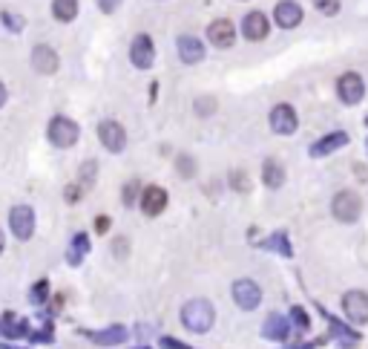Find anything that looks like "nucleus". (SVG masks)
<instances>
[{
	"label": "nucleus",
	"mask_w": 368,
	"mask_h": 349,
	"mask_svg": "<svg viewBox=\"0 0 368 349\" xmlns=\"http://www.w3.org/2000/svg\"><path fill=\"white\" fill-rule=\"evenodd\" d=\"M259 245H262V248H271V251H277V254H282V257H293V248H290V243H288V234H285V231H277L274 237L262 240Z\"/></svg>",
	"instance_id": "b1692460"
},
{
	"label": "nucleus",
	"mask_w": 368,
	"mask_h": 349,
	"mask_svg": "<svg viewBox=\"0 0 368 349\" xmlns=\"http://www.w3.org/2000/svg\"><path fill=\"white\" fill-rule=\"evenodd\" d=\"M9 228L17 240H29L35 234V211L29 205H15L9 211Z\"/></svg>",
	"instance_id": "20e7f679"
},
{
	"label": "nucleus",
	"mask_w": 368,
	"mask_h": 349,
	"mask_svg": "<svg viewBox=\"0 0 368 349\" xmlns=\"http://www.w3.org/2000/svg\"><path fill=\"white\" fill-rule=\"evenodd\" d=\"M331 211L339 222H357L360 214H362V199L354 191H339L331 202Z\"/></svg>",
	"instance_id": "7ed1b4c3"
},
{
	"label": "nucleus",
	"mask_w": 368,
	"mask_h": 349,
	"mask_svg": "<svg viewBox=\"0 0 368 349\" xmlns=\"http://www.w3.org/2000/svg\"><path fill=\"white\" fill-rule=\"evenodd\" d=\"M271 127L279 136H290L293 130H297V113H293L290 104H277L271 110Z\"/></svg>",
	"instance_id": "9b49d317"
},
{
	"label": "nucleus",
	"mask_w": 368,
	"mask_h": 349,
	"mask_svg": "<svg viewBox=\"0 0 368 349\" xmlns=\"http://www.w3.org/2000/svg\"><path fill=\"white\" fill-rule=\"evenodd\" d=\"M3 349H20V346H3Z\"/></svg>",
	"instance_id": "79ce46f5"
},
{
	"label": "nucleus",
	"mask_w": 368,
	"mask_h": 349,
	"mask_svg": "<svg viewBox=\"0 0 368 349\" xmlns=\"http://www.w3.org/2000/svg\"><path fill=\"white\" fill-rule=\"evenodd\" d=\"M0 254H3V234H0Z\"/></svg>",
	"instance_id": "a19ab883"
},
{
	"label": "nucleus",
	"mask_w": 368,
	"mask_h": 349,
	"mask_svg": "<svg viewBox=\"0 0 368 349\" xmlns=\"http://www.w3.org/2000/svg\"><path fill=\"white\" fill-rule=\"evenodd\" d=\"M176 168H179V173H182L184 179L196 176V162H193V156H179V159H176Z\"/></svg>",
	"instance_id": "c85d7f7f"
},
{
	"label": "nucleus",
	"mask_w": 368,
	"mask_h": 349,
	"mask_svg": "<svg viewBox=\"0 0 368 349\" xmlns=\"http://www.w3.org/2000/svg\"><path fill=\"white\" fill-rule=\"evenodd\" d=\"M207 38L213 46H219V50H228V46H233L236 41V29H233V23L230 20H213L210 27H207Z\"/></svg>",
	"instance_id": "f8f14e48"
},
{
	"label": "nucleus",
	"mask_w": 368,
	"mask_h": 349,
	"mask_svg": "<svg viewBox=\"0 0 368 349\" xmlns=\"http://www.w3.org/2000/svg\"><path fill=\"white\" fill-rule=\"evenodd\" d=\"M314 6L320 9L323 15H328V17H331V15H337V12H339V0H314Z\"/></svg>",
	"instance_id": "7c9ffc66"
},
{
	"label": "nucleus",
	"mask_w": 368,
	"mask_h": 349,
	"mask_svg": "<svg viewBox=\"0 0 368 349\" xmlns=\"http://www.w3.org/2000/svg\"><path fill=\"white\" fill-rule=\"evenodd\" d=\"M107 228H110V217H98L95 220V231H98V234H104Z\"/></svg>",
	"instance_id": "e433bc0d"
},
{
	"label": "nucleus",
	"mask_w": 368,
	"mask_h": 349,
	"mask_svg": "<svg viewBox=\"0 0 368 349\" xmlns=\"http://www.w3.org/2000/svg\"><path fill=\"white\" fill-rule=\"evenodd\" d=\"M288 320L282 318V315H267L265 318V323H262V335L267 338V341H285L288 338Z\"/></svg>",
	"instance_id": "6ab92c4d"
},
{
	"label": "nucleus",
	"mask_w": 368,
	"mask_h": 349,
	"mask_svg": "<svg viewBox=\"0 0 368 349\" xmlns=\"http://www.w3.org/2000/svg\"><path fill=\"white\" fill-rule=\"evenodd\" d=\"M98 138H101V145L110 153H121V150L127 148V130L121 127L118 122H112V119H107V122L98 124Z\"/></svg>",
	"instance_id": "39448f33"
},
{
	"label": "nucleus",
	"mask_w": 368,
	"mask_h": 349,
	"mask_svg": "<svg viewBox=\"0 0 368 349\" xmlns=\"http://www.w3.org/2000/svg\"><path fill=\"white\" fill-rule=\"evenodd\" d=\"M46 136H49V142H52L55 148H72L78 142V136H81V127L72 122V119H66V115H55L52 122H49V130H46Z\"/></svg>",
	"instance_id": "f03ea898"
},
{
	"label": "nucleus",
	"mask_w": 368,
	"mask_h": 349,
	"mask_svg": "<svg viewBox=\"0 0 368 349\" xmlns=\"http://www.w3.org/2000/svg\"><path fill=\"white\" fill-rule=\"evenodd\" d=\"M92 343L98 346H115V343H124L127 341V329L124 327H110V329H101V332H84Z\"/></svg>",
	"instance_id": "f3484780"
},
{
	"label": "nucleus",
	"mask_w": 368,
	"mask_h": 349,
	"mask_svg": "<svg viewBox=\"0 0 368 349\" xmlns=\"http://www.w3.org/2000/svg\"><path fill=\"white\" fill-rule=\"evenodd\" d=\"M213 110H216V99H210V96L196 99V113H199V115H210Z\"/></svg>",
	"instance_id": "c756f323"
},
{
	"label": "nucleus",
	"mask_w": 368,
	"mask_h": 349,
	"mask_svg": "<svg viewBox=\"0 0 368 349\" xmlns=\"http://www.w3.org/2000/svg\"><path fill=\"white\" fill-rule=\"evenodd\" d=\"M58 52L52 50V46H46V43H38L35 50H32V66H35V73L41 76H52L58 73Z\"/></svg>",
	"instance_id": "9d476101"
},
{
	"label": "nucleus",
	"mask_w": 368,
	"mask_h": 349,
	"mask_svg": "<svg viewBox=\"0 0 368 349\" xmlns=\"http://www.w3.org/2000/svg\"><path fill=\"white\" fill-rule=\"evenodd\" d=\"M130 61L138 69H150L153 66V61H156V46L150 41V35H135V41L130 46Z\"/></svg>",
	"instance_id": "6e6552de"
},
{
	"label": "nucleus",
	"mask_w": 368,
	"mask_h": 349,
	"mask_svg": "<svg viewBox=\"0 0 368 349\" xmlns=\"http://www.w3.org/2000/svg\"><path fill=\"white\" fill-rule=\"evenodd\" d=\"M115 251H118V257H124V251H127V243H124V240H118V243H115Z\"/></svg>",
	"instance_id": "ea45409f"
},
{
	"label": "nucleus",
	"mask_w": 368,
	"mask_h": 349,
	"mask_svg": "<svg viewBox=\"0 0 368 349\" xmlns=\"http://www.w3.org/2000/svg\"><path fill=\"white\" fill-rule=\"evenodd\" d=\"M242 32H244V38H248V41H262V38L267 35V20H265V15H262V12L244 15Z\"/></svg>",
	"instance_id": "dca6fc26"
},
{
	"label": "nucleus",
	"mask_w": 368,
	"mask_h": 349,
	"mask_svg": "<svg viewBox=\"0 0 368 349\" xmlns=\"http://www.w3.org/2000/svg\"><path fill=\"white\" fill-rule=\"evenodd\" d=\"M342 309L351 323H368V294L365 292H348L342 297Z\"/></svg>",
	"instance_id": "1a4fd4ad"
},
{
	"label": "nucleus",
	"mask_w": 368,
	"mask_h": 349,
	"mask_svg": "<svg viewBox=\"0 0 368 349\" xmlns=\"http://www.w3.org/2000/svg\"><path fill=\"white\" fill-rule=\"evenodd\" d=\"M213 320H216V309H213L210 300L196 297L190 304H184V309H182V323L196 335H205L213 327Z\"/></svg>",
	"instance_id": "f257e3e1"
},
{
	"label": "nucleus",
	"mask_w": 368,
	"mask_h": 349,
	"mask_svg": "<svg viewBox=\"0 0 368 349\" xmlns=\"http://www.w3.org/2000/svg\"><path fill=\"white\" fill-rule=\"evenodd\" d=\"M118 6H121V0H98V9L107 12V15H112Z\"/></svg>",
	"instance_id": "72a5a7b5"
},
{
	"label": "nucleus",
	"mask_w": 368,
	"mask_h": 349,
	"mask_svg": "<svg viewBox=\"0 0 368 349\" xmlns=\"http://www.w3.org/2000/svg\"><path fill=\"white\" fill-rule=\"evenodd\" d=\"M135 197H138V182H127L124 185V205H135Z\"/></svg>",
	"instance_id": "473e14b6"
},
{
	"label": "nucleus",
	"mask_w": 368,
	"mask_h": 349,
	"mask_svg": "<svg viewBox=\"0 0 368 349\" xmlns=\"http://www.w3.org/2000/svg\"><path fill=\"white\" fill-rule=\"evenodd\" d=\"M0 20H3L6 29H12V32H23V27H27V20H23L20 15H12V12H3V15H0Z\"/></svg>",
	"instance_id": "cd10ccee"
},
{
	"label": "nucleus",
	"mask_w": 368,
	"mask_h": 349,
	"mask_svg": "<svg viewBox=\"0 0 368 349\" xmlns=\"http://www.w3.org/2000/svg\"><path fill=\"white\" fill-rule=\"evenodd\" d=\"M6 99H9V92H6V84H3V81H0V107H3V104H6Z\"/></svg>",
	"instance_id": "58836bf2"
},
{
	"label": "nucleus",
	"mask_w": 368,
	"mask_h": 349,
	"mask_svg": "<svg viewBox=\"0 0 368 349\" xmlns=\"http://www.w3.org/2000/svg\"><path fill=\"white\" fill-rule=\"evenodd\" d=\"M95 176H98V165H95V162H84V165H81L78 188H81V191H89L92 185H95Z\"/></svg>",
	"instance_id": "393cba45"
},
{
	"label": "nucleus",
	"mask_w": 368,
	"mask_h": 349,
	"mask_svg": "<svg viewBox=\"0 0 368 349\" xmlns=\"http://www.w3.org/2000/svg\"><path fill=\"white\" fill-rule=\"evenodd\" d=\"M365 124H368V119H365Z\"/></svg>",
	"instance_id": "c03bdc74"
},
{
	"label": "nucleus",
	"mask_w": 368,
	"mask_h": 349,
	"mask_svg": "<svg viewBox=\"0 0 368 349\" xmlns=\"http://www.w3.org/2000/svg\"><path fill=\"white\" fill-rule=\"evenodd\" d=\"M262 179H265V185L267 188H282L285 185V168H282V162H277V159H265V165H262Z\"/></svg>",
	"instance_id": "412c9836"
},
{
	"label": "nucleus",
	"mask_w": 368,
	"mask_h": 349,
	"mask_svg": "<svg viewBox=\"0 0 368 349\" xmlns=\"http://www.w3.org/2000/svg\"><path fill=\"white\" fill-rule=\"evenodd\" d=\"M325 343V338H316L314 343H297V346H290V349H314V346H323Z\"/></svg>",
	"instance_id": "4c0bfd02"
},
{
	"label": "nucleus",
	"mask_w": 368,
	"mask_h": 349,
	"mask_svg": "<svg viewBox=\"0 0 368 349\" xmlns=\"http://www.w3.org/2000/svg\"><path fill=\"white\" fill-rule=\"evenodd\" d=\"M337 92L346 104H360L362 96H365V81L357 73H342L339 81H337Z\"/></svg>",
	"instance_id": "423d86ee"
},
{
	"label": "nucleus",
	"mask_w": 368,
	"mask_h": 349,
	"mask_svg": "<svg viewBox=\"0 0 368 349\" xmlns=\"http://www.w3.org/2000/svg\"><path fill=\"white\" fill-rule=\"evenodd\" d=\"M46 294H49V283H46V280H38V283L32 286V304H43Z\"/></svg>",
	"instance_id": "2f4dec72"
},
{
	"label": "nucleus",
	"mask_w": 368,
	"mask_h": 349,
	"mask_svg": "<svg viewBox=\"0 0 368 349\" xmlns=\"http://www.w3.org/2000/svg\"><path fill=\"white\" fill-rule=\"evenodd\" d=\"M0 332H3V338H9V341H17L23 335H29V327H27V320H23V318L6 312L3 320H0Z\"/></svg>",
	"instance_id": "a211bd4d"
},
{
	"label": "nucleus",
	"mask_w": 368,
	"mask_h": 349,
	"mask_svg": "<svg viewBox=\"0 0 368 349\" xmlns=\"http://www.w3.org/2000/svg\"><path fill=\"white\" fill-rule=\"evenodd\" d=\"M230 188L239 191V194H248V191H251L248 173H244V171H233V173H230Z\"/></svg>",
	"instance_id": "a878e982"
},
{
	"label": "nucleus",
	"mask_w": 368,
	"mask_h": 349,
	"mask_svg": "<svg viewBox=\"0 0 368 349\" xmlns=\"http://www.w3.org/2000/svg\"><path fill=\"white\" fill-rule=\"evenodd\" d=\"M233 300L239 304V309L253 312L262 304V289L253 280H236L233 283Z\"/></svg>",
	"instance_id": "0eeeda50"
},
{
	"label": "nucleus",
	"mask_w": 368,
	"mask_h": 349,
	"mask_svg": "<svg viewBox=\"0 0 368 349\" xmlns=\"http://www.w3.org/2000/svg\"><path fill=\"white\" fill-rule=\"evenodd\" d=\"M52 15L61 23H69L78 17V0H52Z\"/></svg>",
	"instance_id": "5701e85b"
},
{
	"label": "nucleus",
	"mask_w": 368,
	"mask_h": 349,
	"mask_svg": "<svg viewBox=\"0 0 368 349\" xmlns=\"http://www.w3.org/2000/svg\"><path fill=\"white\" fill-rule=\"evenodd\" d=\"M290 320H293V327H297V329H311V318H308V312L302 309V306H293L290 309Z\"/></svg>",
	"instance_id": "bb28decb"
},
{
	"label": "nucleus",
	"mask_w": 368,
	"mask_h": 349,
	"mask_svg": "<svg viewBox=\"0 0 368 349\" xmlns=\"http://www.w3.org/2000/svg\"><path fill=\"white\" fill-rule=\"evenodd\" d=\"M84 197V191L78 188V185H69V188H66V202H78Z\"/></svg>",
	"instance_id": "c9c22d12"
},
{
	"label": "nucleus",
	"mask_w": 368,
	"mask_h": 349,
	"mask_svg": "<svg viewBox=\"0 0 368 349\" xmlns=\"http://www.w3.org/2000/svg\"><path fill=\"white\" fill-rule=\"evenodd\" d=\"M346 145H348V133L337 130V133L323 136L320 142H314V145H311V156L320 159V156H328V153H334V150H339V148H346Z\"/></svg>",
	"instance_id": "2eb2a0df"
},
{
	"label": "nucleus",
	"mask_w": 368,
	"mask_h": 349,
	"mask_svg": "<svg viewBox=\"0 0 368 349\" xmlns=\"http://www.w3.org/2000/svg\"><path fill=\"white\" fill-rule=\"evenodd\" d=\"M179 55H182L184 64H199L202 55H205V46H202V41H196L190 35H182L179 38Z\"/></svg>",
	"instance_id": "aec40b11"
},
{
	"label": "nucleus",
	"mask_w": 368,
	"mask_h": 349,
	"mask_svg": "<svg viewBox=\"0 0 368 349\" xmlns=\"http://www.w3.org/2000/svg\"><path fill=\"white\" fill-rule=\"evenodd\" d=\"M164 208H167V191L164 188H159V185L144 188V194H141V211L147 217H159Z\"/></svg>",
	"instance_id": "ddd939ff"
},
{
	"label": "nucleus",
	"mask_w": 368,
	"mask_h": 349,
	"mask_svg": "<svg viewBox=\"0 0 368 349\" xmlns=\"http://www.w3.org/2000/svg\"><path fill=\"white\" fill-rule=\"evenodd\" d=\"M87 251H89V237L87 234H75L69 243V251H66V263L69 266H81V260L87 257Z\"/></svg>",
	"instance_id": "4be33fe9"
},
{
	"label": "nucleus",
	"mask_w": 368,
	"mask_h": 349,
	"mask_svg": "<svg viewBox=\"0 0 368 349\" xmlns=\"http://www.w3.org/2000/svg\"><path fill=\"white\" fill-rule=\"evenodd\" d=\"M135 349H150V346H135Z\"/></svg>",
	"instance_id": "37998d69"
},
{
	"label": "nucleus",
	"mask_w": 368,
	"mask_h": 349,
	"mask_svg": "<svg viewBox=\"0 0 368 349\" xmlns=\"http://www.w3.org/2000/svg\"><path fill=\"white\" fill-rule=\"evenodd\" d=\"M274 17H277V27L293 29L302 23V6L293 3V0H282V3H277V9H274Z\"/></svg>",
	"instance_id": "4468645a"
},
{
	"label": "nucleus",
	"mask_w": 368,
	"mask_h": 349,
	"mask_svg": "<svg viewBox=\"0 0 368 349\" xmlns=\"http://www.w3.org/2000/svg\"><path fill=\"white\" fill-rule=\"evenodd\" d=\"M161 346H164V349H190L187 343H182V341H176V338H167V335L161 338Z\"/></svg>",
	"instance_id": "f704fd0d"
}]
</instances>
